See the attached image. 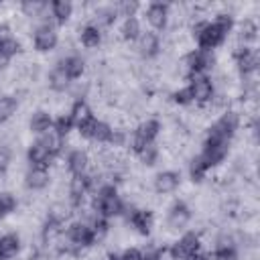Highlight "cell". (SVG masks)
I'll use <instances>...</instances> for the list:
<instances>
[{
  "mask_svg": "<svg viewBox=\"0 0 260 260\" xmlns=\"http://www.w3.org/2000/svg\"><path fill=\"white\" fill-rule=\"evenodd\" d=\"M55 65H59V67L63 69V73H65L73 83H77V81L85 75V59H83L81 55H77V53H69V55L59 57Z\"/></svg>",
  "mask_w": 260,
  "mask_h": 260,
  "instance_id": "21",
  "label": "cell"
},
{
  "mask_svg": "<svg viewBox=\"0 0 260 260\" xmlns=\"http://www.w3.org/2000/svg\"><path fill=\"white\" fill-rule=\"evenodd\" d=\"M193 219V209L191 205L185 201V199H175L169 207H167V213H165V223H167V230L169 232H185L187 225L191 223Z\"/></svg>",
  "mask_w": 260,
  "mask_h": 260,
  "instance_id": "13",
  "label": "cell"
},
{
  "mask_svg": "<svg viewBox=\"0 0 260 260\" xmlns=\"http://www.w3.org/2000/svg\"><path fill=\"white\" fill-rule=\"evenodd\" d=\"M118 258L120 260H142L144 258V250H140L136 246H128L122 252H118Z\"/></svg>",
  "mask_w": 260,
  "mask_h": 260,
  "instance_id": "42",
  "label": "cell"
},
{
  "mask_svg": "<svg viewBox=\"0 0 260 260\" xmlns=\"http://www.w3.org/2000/svg\"><path fill=\"white\" fill-rule=\"evenodd\" d=\"M258 30H260V26H258L256 18H252V16L244 18V20L238 24V39H240V45H254L256 39H258Z\"/></svg>",
  "mask_w": 260,
  "mask_h": 260,
  "instance_id": "32",
  "label": "cell"
},
{
  "mask_svg": "<svg viewBox=\"0 0 260 260\" xmlns=\"http://www.w3.org/2000/svg\"><path fill=\"white\" fill-rule=\"evenodd\" d=\"M122 217H124L126 225H128L134 234H138V236H142V238H148V236L152 234V228H154V213H152L150 209H146V207H136V205H128V209H126V213H124Z\"/></svg>",
  "mask_w": 260,
  "mask_h": 260,
  "instance_id": "14",
  "label": "cell"
},
{
  "mask_svg": "<svg viewBox=\"0 0 260 260\" xmlns=\"http://www.w3.org/2000/svg\"><path fill=\"white\" fill-rule=\"evenodd\" d=\"M22 185L30 193H41L51 185V171L43 167H28L22 175Z\"/></svg>",
  "mask_w": 260,
  "mask_h": 260,
  "instance_id": "19",
  "label": "cell"
},
{
  "mask_svg": "<svg viewBox=\"0 0 260 260\" xmlns=\"http://www.w3.org/2000/svg\"><path fill=\"white\" fill-rule=\"evenodd\" d=\"M24 156H26L28 167H43V169H49V167L57 160V158L49 152V148H47L39 138H35V140L26 146Z\"/></svg>",
  "mask_w": 260,
  "mask_h": 260,
  "instance_id": "20",
  "label": "cell"
},
{
  "mask_svg": "<svg viewBox=\"0 0 260 260\" xmlns=\"http://www.w3.org/2000/svg\"><path fill=\"white\" fill-rule=\"evenodd\" d=\"M160 132H162V124H160L158 118H144V120H140L134 126V130L128 134V146H130V150L136 154L144 146L158 144Z\"/></svg>",
  "mask_w": 260,
  "mask_h": 260,
  "instance_id": "4",
  "label": "cell"
},
{
  "mask_svg": "<svg viewBox=\"0 0 260 260\" xmlns=\"http://www.w3.org/2000/svg\"><path fill=\"white\" fill-rule=\"evenodd\" d=\"M240 126H242V118H240V114H238L236 110H228V108H225V110L211 122V126L207 128L205 134L215 136V138L225 140V142H232V140L236 138Z\"/></svg>",
  "mask_w": 260,
  "mask_h": 260,
  "instance_id": "10",
  "label": "cell"
},
{
  "mask_svg": "<svg viewBox=\"0 0 260 260\" xmlns=\"http://www.w3.org/2000/svg\"><path fill=\"white\" fill-rule=\"evenodd\" d=\"M22 250V238L16 232H6L0 236V260H12Z\"/></svg>",
  "mask_w": 260,
  "mask_h": 260,
  "instance_id": "27",
  "label": "cell"
},
{
  "mask_svg": "<svg viewBox=\"0 0 260 260\" xmlns=\"http://www.w3.org/2000/svg\"><path fill=\"white\" fill-rule=\"evenodd\" d=\"M230 146H232V142H225V140H219V138H215V136L205 134V136H203V142H201L199 156L205 160V165H207L209 169H215V167H219V165L228 158Z\"/></svg>",
  "mask_w": 260,
  "mask_h": 260,
  "instance_id": "12",
  "label": "cell"
},
{
  "mask_svg": "<svg viewBox=\"0 0 260 260\" xmlns=\"http://www.w3.org/2000/svg\"><path fill=\"white\" fill-rule=\"evenodd\" d=\"M95 189V179L91 173H83V175H69V183H67V201L71 205V209H79L87 197H91Z\"/></svg>",
  "mask_w": 260,
  "mask_h": 260,
  "instance_id": "8",
  "label": "cell"
},
{
  "mask_svg": "<svg viewBox=\"0 0 260 260\" xmlns=\"http://www.w3.org/2000/svg\"><path fill=\"white\" fill-rule=\"evenodd\" d=\"M171 102H173V104H177V106H181V108L193 106V102H191V93H189L187 85H183V87L175 89V91L171 93Z\"/></svg>",
  "mask_w": 260,
  "mask_h": 260,
  "instance_id": "41",
  "label": "cell"
},
{
  "mask_svg": "<svg viewBox=\"0 0 260 260\" xmlns=\"http://www.w3.org/2000/svg\"><path fill=\"white\" fill-rule=\"evenodd\" d=\"M39 140L49 148V152H51L55 158H59V156L65 152V142H67V138L61 136V134H57L53 128H51L49 132H45L43 136H39Z\"/></svg>",
  "mask_w": 260,
  "mask_h": 260,
  "instance_id": "34",
  "label": "cell"
},
{
  "mask_svg": "<svg viewBox=\"0 0 260 260\" xmlns=\"http://www.w3.org/2000/svg\"><path fill=\"white\" fill-rule=\"evenodd\" d=\"M211 260H240V248L232 236H219L215 240L213 252L209 254Z\"/></svg>",
  "mask_w": 260,
  "mask_h": 260,
  "instance_id": "23",
  "label": "cell"
},
{
  "mask_svg": "<svg viewBox=\"0 0 260 260\" xmlns=\"http://www.w3.org/2000/svg\"><path fill=\"white\" fill-rule=\"evenodd\" d=\"M234 28H236V16L234 12H228V10L217 12L211 20H199L193 24L195 47L215 53V49H219L228 41Z\"/></svg>",
  "mask_w": 260,
  "mask_h": 260,
  "instance_id": "1",
  "label": "cell"
},
{
  "mask_svg": "<svg viewBox=\"0 0 260 260\" xmlns=\"http://www.w3.org/2000/svg\"><path fill=\"white\" fill-rule=\"evenodd\" d=\"M209 167L205 165V160L199 156V152L195 154V156H191L189 158V165H187V173H189V179L193 181V183H203L205 181V177L209 175Z\"/></svg>",
  "mask_w": 260,
  "mask_h": 260,
  "instance_id": "35",
  "label": "cell"
},
{
  "mask_svg": "<svg viewBox=\"0 0 260 260\" xmlns=\"http://www.w3.org/2000/svg\"><path fill=\"white\" fill-rule=\"evenodd\" d=\"M2 175H4V171H2V169H0V177H2Z\"/></svg>",
  "mask_w": 260,
  "mask_h": 260,
  "instance_id": "48",
  "label": "cell"
},
{
  "mask_svg": "<svg viewBox=\"0 0 260 260\" xmlns=\"http://www.w3.org/2000/svg\"><path fill=\"white\" fill-rule=\"evenodd\" d=\"M217 65V57L213 51H203V49H189L183 55V67H185V77L193 75H211L213 67Z\"/></svg>",
  "mask_w": 260,
  "mask_h": 260,
  "instance_id": "5",
  "label": "cell"
},
{
  "mask_svg": "<svg viewBox=\"0 0 260 260\" xmlns=\"http://www.w3.org/2000/svg\"><path fill=\"white\" fill-rule=\"evenodd\" d=\"M171 246V252L175 256V260H185L187 256L203 250V244H201V236L199 232H193V230H185L179 234V238L169 244Z\"/></svg>",
  "mask_w": 260,
  "mask_h": 260,
  "instance_id": "16",
  "label": "cell"
},
{
  "mask_svg": "<svg viewBox=\"0 0 260 260\" xmlns=\"http://www.w3.org/2000/svg\"><path fill=\"white\" fill-rule=\"evenodd\" d=\"M104 260H120V258H118V252H110V254H108Z\"/></svg>",
  "mask_w": 260,
  "mask_h": 260,
  "instance_id": "45",
  "label": "cell"
},
{
  "mask_svg": "<svg viewBox=\"0 0 260 260\" xmlns=\"http://www.w3.org/2000/svg\"><path fill=\"white\" fill-rule=\"evenodd\" d=\"M0 51H2L4 55H8L10 59H14L16 55L22 53V43H20V39L14 37V35H4V37H2Z\"/></svg>",
  "mask_w": 260,
  "mask_h": 260,
  "instance_id": "38",
  "label": "cell"
},
{
  "mask_svg": "<svg viewBox=\"0 0 260 260\" xmlns=\"http://www.w3.org/2000/svg\"><path fill=\"white\" fill-rule=\"evenodd\" d=\"M61 252L65 254H81L89 248H93L98 244V238L93 234V228L89 225L87 219H71L65 223L63 228V236H61Z\"/></svg>",
  "mask_w": 260,
  "mask_h": 260,
  "instance_id": "3",
  "label": "cell"
},
{
  "mask_svg": "<svg viewBox=\"0 0 260 260\" xmlns=\"http://www.w3.org/2000/svg\"><path fill=\"white\" fill-rule=\"evenodd\" d=\"M185 260H211V256H209V252H205V250H199V252H195V254L187 256Z\"/></svg>",
  "mask_w": 260,
  "mask_h": 260,
  "instance_id": "43",
  "label": "cell"
},
{
  "mask_svg": "<svg viewBox=\"0 0 260 260\" xmlns=\"http://www.w3.org/2000/svg\"><path fill=\"white\" fill-rule=\"evenodd\" d=\"M136 158H138L144 167H154V165L158 162V158H160V148H158V144H150V146L140 148V150L136 152Z\"/></svg>",
  "mask_w": 260,
  "mask_h": 260,
  "instance_id": "37",
  "label": "cell"
},
{
  "mask_svg": "<svg viewBox=\"0 0 260 260\" xmlns=\"http://www.w3.org/2000/svg\"><path fill=\"white\" fill-rule=\"evenodd\" d=\"M128 209V201L122 197L118 185L114 181H104L95 185L91 193V211L106 217V219H116L122 217Z\"/></svg>",
  "mask_w": 260,
  "mask_h": 260,
  "instance_id": "2",
  "label": "cell"
},
{
  "mask_svg": "<svg viewBox=\"0 0 260 260\" xmlns=\"http://www.w3.org/2000/svg\"><path fill=\"white\" fill-rule=\"evenodd\" d=\"M134 45H136V55L142 61H154L162 53V35L154 30H144Z\"/></svg>",
  "mask_w": 260,
  "mask_h": 260,
  "instance_id": "17",
  "label": "cell"
},
{
  "mask_svg": "<svg viewBox=\"0 0 260 260\" xmlns=\"http://www.w3.org/2000/svg\"><path fill=\"white\" fill-rule=\"evenodd\" d=\"M10 57L8 55H4L2 51H0V71H4V69H8V65H10Z\"/></svg>",
  "mask_w": 260,
  "mask_h": 260,
  "instance_id": "44",
  "label": "cell"
},
{
  "mask_svg": "<svg viewBox=\"0 0 260 260\" xmlns=\"http://www.w3.org/2000/svg\"><path fill=\"white\" fill-rule=\"evenodd\" d=\"M89 152L85 148H71L65 154V169L69 175H83L89 173Z\"/></svg>",
  "mask_w": 260,
  "mask_h": 260,
  "instance_id": "22",
  "label": "cell"
},
{
  "mask_svg": "<svg viewBox=\"0 0 260 260\" xmlns=\"http://www.w3.org/2000/svg\"><path fill=\"white\" fill-rule=\"evenodd\" d=\"M77 39H79V45L83 49H98L104 41V30L98 24H93L91 20H87L83 26H79Z\"/></svg>",
  "mask_w": 260,
  "mask_h": 260,
  "instance_id": "26",
  "label": "cell"
},
{
  "mask_svg": "<svg viewBox=\"0 0 260 260\" xmlns=\"http://www.w3.org/2000/svg\"><path fill=\"white\" fill-rule=\"evenodd\" d=\"M187 89L191 93V102L193 106H199V108H207L211 106L213 98L217 95V83L211 75H193V77H187Z\"/></svg>",
  "mask_w": 260,
  "mask_h": 260,
  "instance_id": "6",
  "label": "cell"
},
{
  "mask_svg": "<svg viewBox=\"0 0 260 260\" xmlns=\"http://www.w3.org/2000/svg\"><path fill=\"white\" fill-rule=\"evenodd\" d=\"M142 14H144V20L148 24V30H154V32L162 35L169 28V22H171V4L160 2V0L148 2L144 6Z\"/></svg>",
  "mask_w": 260,
  "mask_h": 260,
  "instance_id": "15",
  "label": "cell"
},
{
  "mask_svg": "<svg viewBox=\"0 0 260 260\" xmlns=\"http://www.w3.org/2000/svg\"><path fill=\"white\" fill-rule=\"evenodd\" d=\"M20 108V100L16 93H0V126L10 122Z\"/></svg>",
  "mask_w": 260,
  "mask_h": 260,
  "instance_id": "31",
  "label": "cell"
},
{
  "mask_svg": "<svg viewBox=\"0 0 260 260\" xmlns=\"http://www.w3.org/2000/svg\"><path fill=\"white\" fill-rule=\"evenodd\" d=\"M181 171L177 169H162L152 177V191L156 195H173L181 187Z\"/></svg>",
  "mask_w": 260,
  "mask_h": 260,
  "instance_id": "18",
  "label": "cell"
},
{
  "mask_svg": "<svg viewBox=\"0 0 260 260\" xmlns=\"http://www.w3.org/2000/svg\"><path fill=\"white\" fill-rule=\"evenodd\" d=\"M142 260H150V258H148V256H146V254H144V258H142Z\"/></svg>",
  "mask_w": 260,
  "mask_h": 260,
  "instance_id": "47",
  "label": "cell"
},
{
  "mask_svg": "<svg viewBox=\"0 0 260 260\" xmlns=\"http://www.w3.org/2000/svg\"><path fill=\"white\" fill-rule=\"evenodd\" d=\"M67 114L71 116L73 124L77 126V124H81L83 120H87L89 116H93V110H91V106H89V102H87L85 98H75V100L71 102Z\"/></svg>",
  "mask_w": 260,
  "mask_h": 260,
  "instance_id": "33",
  "label": "cell"
},
{
  "mask_svg": "<svg viewBox=\"0 0 260 260\" xmlns=\"http://www.w3.org/2000/svg\"><path fill=\"white\" fill-rule=\"evenodd\" d=\"M0 6H2V2H0Z\"/></svg>",
  "mask_w": 260,
  "mask_h": 260,
  "instance_id": "49",
  "label": "cell"
},
{
  "mask_svg": "<svg viewBox=\"0 0 260 260\" xmlns=\"http://www.w3.org/2000/svg\"><path fill=\"white\" fill-rule=\"evenodd\" d=\"M77 134L93 144H104V146H110V140H112V134H114V126L102 118H98L95 114L89 116L87 120H83L81 124L75 126Z\"/></svg>",
  "mask_w": 260,
  "mask_h": 260,
  "instance_id": "7",
  "label": "cell"
},
{
  "mask_svg": "<svg viewBox=\"0 0 260 260\" xmlns=\"http://www.w3.org/2000/svg\"><path fill=\"white\" fill-rule=\"evenodd\" d=\"M118 32H120V39H122L124 43L134 45V43L140 39V35L144 32V28H142V20H140L138 16H126V18H122Z\"/></svg>",
  "mask_w": 260,
  "mask_h": 260,
  "instance_id": "29",
  "label": "cell"
},
{
  "mask_svg": "<svg viewBox=\"0 0 260 260\" xmlns=\"http://www.w3.org/2000/svg\"><path fill=\"white\" fill-rule=\"evenodd\" d=\"M114 8H116V12H118V18H120V16L126 18V16H138L140 4H138V2H128V0H124V2H116Z\"/></svg>",
  "mask_w": 260,
  "mask_h": 260,
  "instance_id": "40",
  "label": "cell"
},
{
  "mask_svg": "<svg viewBox=\"0 0 260 260\" xmlns=\"http://www.w3.org/2000/svg\"><path fill=\"white\" fill-rule=\"evenodd\" d=\"M47 85H49V89L55 91V93H65V91L71 89L73 81L63 73V69H61L59 65H53L51 71L47 73Z\"/></svg>",
  "mask_w": 260,
  "mask_h": 260,
  "instance_id": "30",
  "label": "cell"
},
{
  "mask_svg": "<svg viewBox=\"0 0 260 260\" xmlns=\"http://www.w3.org/2000/svg\"><path fill=\"white\" fill-rule=\"evenodd\" d=\"M232 57H234V65H236L240 79L256 77L258 67H260V51L254 45H238Z\"/></svg>",
  "mask_w": 260,
  "mask_h": 260,
  "instance_id": "9",
  "label": "cell"
},
{
  "mask_svg": "<svg viewBox=\"0 0 260 260\" xmlns=\"http://www.w3.org/2000/svg\"><path fill=\"white\" fill-rule=\"evenodd\" d=\"M18 10L22 12V16L32 18L37 22L49 20V2L45 0H22L18 4Z\"/></svg>",
  "mask_w": 260,
  "mask_h": 260,
  "instance_id": "28",
  "label": "cell"
},
{
  "mask_svg": "<svg viewBox=\"0 0 260 260\" xmlns=\"http://www.w3.org/2000/svg\"><path fill=\"white\" fill-rule=\"evenodd\" d=\"M30 43L37 53H51L59 47V28L51 20L37 22L30 32Z\"/></svg>",
  "mask_w": 260,
  "mask_h": 260,
  "instance_id": "11",
  "label": "cell"
},
{
  "mask_svg": "<svg viewBox=\"0 0 260 260\" xmlns=\"http://www.w3.org/2000/svg\"><path fill=\"white\" fill-rule=\"evenodd\" d=\"M53 130L57 132V134H61V136H69L73 130H75V124H73V120H71V116L67 114V112H61L59 116H55V120H53Z\"/></svg>",
  "mask_w": 260,
  "mask_h": 260,
  "instance_id": "39",
  "label": "cell"
},
{
  "mask_svg": "<svg viewBox=\"0 0 260 260\" xmlns=\"http://www.w3.org/2000/svg\"><path fill=\"white\" fill-rule=\"evenodd\" d=\"M18 211V197L12 191H0V219Z\"/></svg>",
  "mask_w": 260,
  "mask_h": 260,
  "instance_id": "36",
  "label": "cell"
},
{
  "mask_svg": "<svg viewBox=\"0 0 260 260\" xmlns=\"http://www.w3.org/2000/svg\"><path fill=\"white\" fill-rule=\"evenodd\" d=\"M4 35H8V32H2V28H0V45H2V37H4Z\"/></svg>",
  "mask_w": 260,
  "mask_h": 260,
  "instance_id": "46",
  "label": "cell"
},
{
  "mask_svg": "<svg viewBox=\"0 0 260 260\" xmlns=\"http://www.w3.org/2000/svg\"><path fill=\"white\" fill-rule=\"evenodd\" d=\"M73 10H75V6L69 0H51L49 2V20L59 28L69 22V18L73 16Z\"/></svg>",
  "mask_w": 260,
  "mask_h": 260,
  "instance_id": "25",
  "label": "cell"
},
{
  "mask_svg": "<svg viewBox=\"0 0 260 260\" xmlns=\"http://www.w3.org/2000/svg\"><path fill=\"white\" fill-rule=\"evenodd\" d=\"M53 120H55V116L47 108H37L28 116V132L35 134V138H39L53 128Z\"/></svg>",
  "mask_w": 260,
  "mask_h": 260,
  "instance_id": "24",
  "label": "cell"
}]
</instances>
